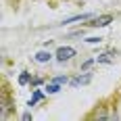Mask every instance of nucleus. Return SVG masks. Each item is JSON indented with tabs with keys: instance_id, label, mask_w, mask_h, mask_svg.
Listing matches in <instances>:
<instances>
[{
	"instance_id": "1",
	"label": "nucleus",
	"mask_w": 121,
	"mask_h": 121,
	"mask_svg": "<svg viewBox=\"0 0 121 121\" xmlns=\"http://www.w3.org/2000/svg\"><path fill=\"white\" fill-rule=\"evenodd\" d=\"M73 56H75V48H71V46H60V48L56 50V59H59L60 63L73 59Z\"/></svg>"
},
{
	"instance_id": "9",
	"label": "nucleus",
	"mask_w": 121,
	"mask_h": 121,
	"mask_svg": "<svg viewBox=\"0 0 121 121\" xmlns=\"http://www.w3.org/2000/svg\"><path fill=\"white\" fill-rule=\"evenodd\" d=\"M27 82H29V75H27V73H23V75L19 77V84H27Z\"/></svg>"
},
{
	"instance_id": "3",
	"label": "nucleus",
	"mask_w": 121,
	"mask_h": 121,
	"mask_svg": "<svg viewBox=\"0 0 121 121\" xmlns=\"http://www.w3.org/2000/svg\"><path fill=\"white\" fill-rule=\"evenodd\" d=\"M50 59H52V54L46 52V50H40V52L36 54V60H38V63H48Z\"/></svg>"
},
{
	"instance_id": "7",
	"label": "nucleus",
	"mask_w": 121,
	"mask_h": 121,
	"mask_svg": "<svg viewBox=\"0 0 121 121\" xmlns=\"http://www.w3.org/2000/svg\"><path fill=\"white\" fill-rule=\"evenodd\" d=\"M46 90H48V94H56V92H59V82H54V84H50L48 88H46Z\"/></svg>"
},
{
	"instance_id": "4",
	"label": "nucleus",
	"mask_w": 121,
	"mask_h": 121,
	"mask_svg": "<svg viewBox=\"0 0 121 121\" xmlns=\"http://www.w3.org/2000/svg\"><path fill=\"white\" fill-rule=\"evenodd\" d=\"M90 79H92V75H90V73H86L84 77H82V75H79V77H77V79H73V82H71V86H82V84H88V82H90Z\"/></svg>"
},
{
	"instance_id": "5",
	"label": "nucleus",
	"mask_w": 121,
	"mask_h": 121,
	"mask_svg": "<svg viewBox=\"0 0 121 121\" xmlns=\"http://www.w3.org/2000/svg\"><path fill=\"white\" fill-rule=\"evenodd\" d=\"M42 98H44V94H42L40 90H36V94L31 96V100H29V102H27V107H34V104H36V102H40Z\"/></svg>"
},
{
	"instance_id": "2",
	"label": "nucleus",
	"mask_w": 121,
	"mask_h": 121,
	"mask_svg": "<svg viewBox=\"0 0 121 121\" xmlns=\"http://www.w3.org/2000/svg\"><path fill=\"white\" fill-rule=\"evenodd\" d=\"M111 21H113V15H102V17H96V19H92L88 25H92V27H107Z\"/></svg>"
},
{
	"instance_id": "6",
	"label": "nucleus",
	"mask_w": 121,
	"mask_h": 121,
	"mask_svg": "<svg viewBox=\"0 0 121 121\" xmlns=\"http://www.w3.org/2000/svg\"><path fill=\"white\" fill-rule=\"evenodd\" d=\"M111 52H104V54H100V56H98V63H111Z\"/></svg>"
},
{
	"instance_id": "8",
	"label": "nucleus",
	"mask_w": 121,
	"mask_h": 121,
	"mask_svg": "<svg viewBox=\"0 0 121 121\" xmlns=\"http://www.w3.org/2000/svg\"><path fill=\"white\" fill-rule=\"evenodd\" d=\"M88 42H90V44H98V42H102V38H100V36H94V38H88Z\"/></svg>"
},
{
	"instance_id": "10",
	"label": "nucleus",
	"mask_w": 121,
	"mask_h": 121,
	"mask_svg": "<svg viewBox=\"0 0 121 121\" xmlns=\"http://www.w3.org/2000/svg\"><path fill=\"white\" fill-rule=\"evenodd\" d=\"M54 82H59V84H67V77H56Z\"/></svg>"
}]
</instances>
